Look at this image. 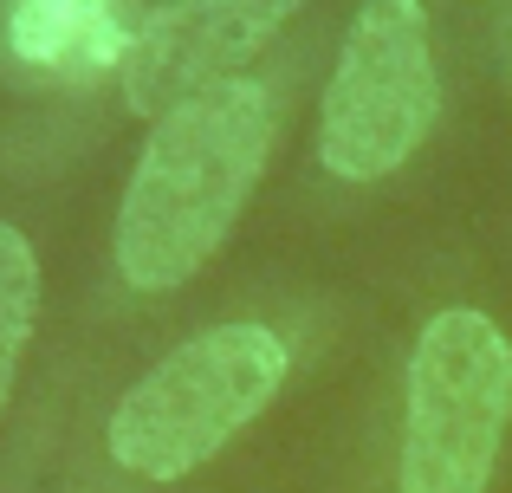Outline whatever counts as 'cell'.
I'll use <instances>...</instances> for the list:
<instances>
[{
    "label": "cell",
    "instance_id": "cell-1",
    "mask_svg": "<svg viewBox=\"0 0 512 493\" xmlns=\"http://www.w3.org/2000/svg\"><path fill=\"white\" fill-rule=\"evenodd\" d=\"M273 91L227 78L156 117L117 208V273L137 292L188 286L234 234L273 156Z\"/></svg>",
    "mask_w": 512,
    "mask_h": 493
},
{
    "label": "cell",
    "instance_id": "cell-2",
    "mask_svg": "<svg viewBox=\"0 0 512 493\" xmlns=\"http://www.w3.org/2000/svg\"><path fill=\"white\" fill-rule=\"evenodd\" d=\"M286 383V344L266 325H214L143 370L111 409L104 448L124 474L182 481L221 455Z\"/></svg>",
    "mask_w": 512,
    "mask_h": 493
},
{
    "label": "cell",
    "instance_id": "cell-3",
    "mask_svg": "<svg viewBox=\"0 0 512 493\" xmlns=\"http://www.w3.org/2000/svg\"><path fill=\"white\" fill-rule=\"evenodd\" d=\"M512 422V344L487 312H441L415 338L396 493H487Z\"/></svg>",
    "mask_w": 512,
    "mask_h": 493
},
{
    "label": "cell",
    "instance_id": "cell-4",
    "mask_svg": "<svg viewBox=\"0 0 512 493\" xmlns=\"http://www.w3.org/2000/svg\"><path fill=\"white\" fill-rule=\"evenodd\" d=\"M441 78L422 0H363L318 111V163L344 182L402 169L435 130Z\"/></svg>",
    "mask_w": 512,
    "mask_h": 493
},
{
    "label": "cell",
    "instance_id": "cell-5",
    "mask_svg": "<svg viewBox=\"0 0 512 493\" xmlns=\"http://www.w3.org/2000/svg\"><path fill=\"white\" fill-rule=\"evenodd\" d=\"M312 0H156L124 59V98L137 117H169L195 91L240 78V65Z\"/></svg>",
    "mask_w": 512,
    "mask_h": 493
},
{
    "label": "cell",
    "instance_id": "cell-6",
    "mask_svg": "<svg viewBox=\"0 0 512 493\" xmlns=\"http://www.w3.org/2000/svg\"><path fill=\"white\" fill-rule=\"evenodd\" d=\"M137 7L130 0H7V46L20 65L52 78H98L104 65H124L137 46Z\"/></svg>",
    "mask_w": 512,
    "mask_h": 493
},
{
    "label": "cell",
    "instance_id": "cell-7",
    "mask_svg": "<svg viewBox=\"0 0 512 493\" xmlns=\"http://www.w3.org/2000/svg\"><path fill=\"white\" fill-rule=\"evenodd\" d=\"M39 318V260L20 228H0V416H7L13 377H20L26 338Z\"/></svg>",
    "mask_w": 512,
    "mask_h": 493
}]
</instances>
